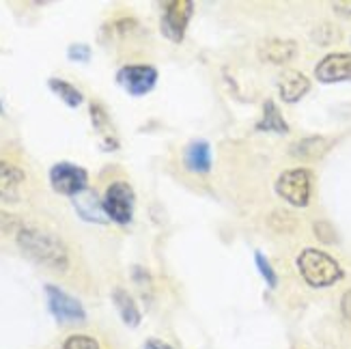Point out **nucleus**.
Returning <instances> with one entry per match:
<instances>
[{"mask_svg":"<svg viewBox=\"0 0 351 349\" xmlns=\"http://www.w3.org/2000/svg\"><path fill=\"white\" fill-rule=\"evenodd\" d=\"M15 239H18L20 250L37 265L48 267L52 272L69 269V250L58 235L43 231L39 226L22 224V229L15 233Z\"/></svg>","mask_w":351,"mask_h":349,"instance_id":"1","label":"nucleus"},{"mask_svg":"<svg viewBox=\"0 0 351 349\" xmlns=\"http://www.w3.org/2000/svg\"><path fill=\"white\" fill-rule=\"evenodd\" d=\"M300 276L313 289H326L343 280L345 272L339 261L319 248H304L295 259Z\"/></svg>","mask_w":351,"mask_h":349,"instance_id":"2","label":"nucleus"},{"mask_svg":"<svg viewBox=\"0 0 351 349\" xmlns=\"http://www.w3.org/2000/svg\"><path fill=\"white\" fill-rule=\"evenodd\" d=\"M101 207H104L106 218L110 222L130 224L134 218V207H136L134 188L128 184V181H112L104 192Z\"/></svg>","mask_w":351,"mask_h":349,"instance_id":"3","label":"nucleus"},{"mask_svg":"<svg viewBox=\"0 0 351 349\" xmlns=\"http://www.w3.org/2000/svg\"><path fill=\"white\" fill-rule=\"evenodd\" d=\"M274 190L293 207H306L311 203L313 194V173L308 169H291L280 173V177L274 184Z\"/></svg>","mask_w":351,"mask_h":349,"instance_id":"4","label":"nucleus"},{"mask_svg":"<svg viewBox=\"0 0 351 349\" xmlns=\"http://www.w3.org/2000/svg\"><path fill=\"white\" fill-rule=\"evenodd\" d=\"M192 15H194L192 0H169V3H164L162 20H160L162 35L173 43H181L183 37H186Z\"/></svg>","mask_w":351,"mask_h":349,"instance_id":"5","label":"nucleus"},{"mask_svg":"<svg viewBox=\"0 0 351 349\" xmlns=\"http://www.w3.org/2000/svg\"><path fill=\"white\" fill-rule=\"evenodd\" d=\"M45 300L48 309L58 324H84L86 311L78 298H73L56 285H45Z\"/></svg>","mask_w":351,"mask_h":349,"instance_id":"6","label":"nucleus"},{"mask_svg":"<svg viewBox=\"0 0 351 349\" xmlns=\"http://www.w3.org/2000/svg\"><path fill=\"white\" fill-rule=\"evenodd\" d=\"M50 186L56 194L75 199L88 190V173L73 162H56L50 169Z\"/></svg>","mask_w":351,"mask_h":349,"instance_id":"7","label":"nucleus"},{"mask_svg":"<svg viewBox=\"0 0 351 349\" xmlns=\"http://www.w3.org/2000/svg\"><path fill=\"white\" fill-rule=\"evenodd\" d=\"M117 82L132 97H143L156 88L158 69L154 65H123L117 71Z\"/></svg>","mask_w":351,"mask_h":349,"instance_id":"8","label":"nucleus"},{"mask_svg":"<svg viewBox=\"0 0 351 349\" xmlns=\"http://www.w3.org/2000/svg\"><path fill=\"white\" fill-rule=\"evenodd\" d=\"M315 78L324 84L351 80V54L349 52H332V54L324 56L315 67Z\"/></svg>","mask_w":351,"mask_h":349,"instance_id":"9","label":"nucleus"},{"mask_svg":"<svg viewBox=\"0 0 351 349\" xmlns=\"http://www.w3.org/2000/svg\"><path fill=\"white\" fill-rule=\"evenodd\" d=\"M183 166L194 173V175H207L211 173L213 166V154H211V145L207 141H192L183 149Z\"/></svg>","mask_w":351,"mask_h":349,"instance_id":"10","label":"nucleus"},{"mask_svg":"<svg viewBox=\"0 0 351 349\" xmlns=\"http://www.w3.org/2000/svg\"><path fill=\"white\" fill-rule=\"evenodd\" d=\"M298 54V43L291 39H267L258 48V58L271 65H287Z\"/></svg>","mask_w":351,"mask_h":349,"instance_id":"11","label":"nucleus"},{"mask_svg":"<svg viewBox=\"0 0 351 349\" xmlns=\"http://www.w3.org/2000/svg\"><path fill=\"white\" fill-rule=\"evenodd\" d=\"M26 181V175L15 164L0 160V201L15 203L20 199V190Z\"/></svg>","mask_w":351,"mask_h":349,"instance_id":"12","label":"nucleus"},{"mask_svg":"<svg viewBox=\"0 0 351 349\" xmlns=\"http://www.w3.org/2000/svg\"><path fill=\"white\" fill-rule=\"evenodd\" d=\"M308 91H311V80L302 71L289 69L287 73L280 75V80H278V93H280L282 101L295 104V101H300L304 95H306Z\"/></svg>","mask_w":351,"mask_h":349,"instance_id":"13","label":"nucleus"},{"mask_svg":"<svg viewBox=\"0 0 351 349\" xmlns=\"http://www.w3.org/2000/svg\"><path fill=\"white\" fill-rule=\"evenodd\" d=\"M112 304H114L117 313L121 315V320H123L125 326H130V328H138L141 326L143 313H141L138 304H136V300L132 298V293L128 289H123V287H114Z\"/></svg>","mask_w":351,"mask_h":349,"instance_id":"14","label":"nucleus"},{"mask_svg":"<svg viewBox=\"0 0 351 349\" xmlns=\"http://www.w3.org/2000/svg\"><path fill=\"white\" fill-rule=\"evenodd\" d=\"M332 147V141L324 139V136H308V139H302L291 147V156L304 162H313L324 158Z\"/></svg>","mask_w":351,"mask_h":349,"instance_id":"15","label":"nucleus"},{"mask_svg":"<svg viewBox=\"0 0 351 349\" xmlns=\"http://www.w3.org/2000/svg\"><path fill=\"white\" fill-rule=\"evenodd\" d=\"M73 207L80 214V218L86 220V222H97V224L110 222L108 218H106V214H104L101 201L97 199L93 192H88V190L75 196V199H73Z\"/></svg>","mask_w":351,"mask_h":349,"instance_id":"16","label":"nucleus"},{"mask_svg":"<svg viewBox=\"0 0 351 349\" xmlns=\"http://www.w3.org/2000/svg\"><path fill=\"white\" fill-rule=\"evenodd\" d=\"M90 121H93V128L101 134V143H104L106 151H114L119 147V143L114 139L110 117L104 110L101 104H90Z\"/></svg>","mask_w":351,"mask_h":349,"instance_id":"17","label":"nucleus"},{"mask_svg":"<svg viewBox=\"0 0 351 349\" xmlns=\"http://www.w3.org/2000/svg\"><path fill=\"white\" fill-rule=\"evenodd\" d=\"M256 130L258 132H274V134H287L289 132V125H287L282 112L278 110V106L271 99H267L263 104V115H261V121L256 123Z\"/></svg>","mask_w":351,"mask_h":349,"instance_id":"18","label":"nucleus"},{"mask_svg":"<svg viewBox=\"0 0 351 349\" xmlns=\"http://www.w3.org/2000/svg\"><path fill=\"white\" fill-rule=\"evenodd\" d=\"M48 88L52 91V93L60 99L65 101L69 108H78V106H82L84 101V95L80 88H75L71 82L63 80V78H50L48 80Z\"/></svg>","mask_w":351,"mask_h":349,"instance_id":"19","label":"nucleus"},{"mask_svg":"<svg viewBox=\"0 0 351 349\" xmlns=\"http://www.w3.org/2000/svg\"><path fill=\"white\" fill-rule=\"evenodd\" d=\"M254 265H256V269H258V274H261V276H263V280L267 282L269 289H276V287H278L276 269L271 267L269 259H267V256H265L261 250H256V252H254Z\"/></svg>","mask_w":351,"mask_h":349,"instance_id":"20","label":"nucleus"},{"mask_svg":"<svg viewBox=\"0 0 351 349\" xmlns=\"http://www.w3.org/2000/svg\"><path fill=\"white\" fill-rule=\"evenodd\" d=\"M269 226L274 231H278V233H291L295 226H298V222H295V216H291V214H287V211H274V214L269 216Z\"/></svg>","mask_w":351,"mask_h":349,"instance_id":"21","label":"nucleus"},{"mask_svg":"<svg viewBox=\"0 0 351 349\" xmlns=\"http://www.w3.org/2000/svg\"><path fill=\"white\" fill-rule=\"evenodd\" d=\"M63 349H101V345L88 335H71L63 341Z\"/></svg>","mask_w":351,"mask_h":349,"instance_id":"22","label":"nucleus"},{"mask_svg":"<svg viewBox=\"0 0 351 349\" xmlns=\"http://www.w3.org/2000/svg\"><path fill=\"white\" fill-rule=\"evenodd\" d=\"M313 231H315V237L322 241V244H337L339 241L337 231H334V226L328 220H317L313 224Z\"/></svg>","mask_w":351,"mask_h":349,"instance_id":"23","label":"nucleus"},{"mask_svg":"<svg viewBox=\"0 0 351 349\" xmlns=\"http://www.w3.org/2000/svg\"><path fill=\"white\" fill-rule=\"evenodd\" d=\"M313 39H315L319 45H330V43H334V41H339V39H341V33H339V28H337V26H332V24H322L319 28H315Z\"/></svg>","mask_w":351,"mask_h":349,"instance_id":"24","label":"nucleus"},{"mask_svg":"<svg viewBox=\"0 0 351 349\" xmlns=\"http://www.w3.org/2000/svg\"><path fill=\"white\" fill-rule=\"evenodd\" d=\"M93 52H90V45L86 43H71L67 48V58L73 60V63H88Z\"/></svg>","mask_w":351,"mask_h":349,"instance_id":"25","label":"nucleus"},{"mask_svg":"<svg viewBox=\"0 0 351 349\" xmlns=\"http://www.w3.org/2000/svg\"><path fill=\"white\" fill-rule=\"evenodd\" d=\"M20 229H22V222L18 218L0 211V233H18Z\"/></svg>","mask_w":351,"mask_h":349,"instance_id":"26","label":"nucleus"},{"mask_svg":"<svg viewBox=\"0 0 351 349\" xmlns=\"http://www.w3.org/2000/svg\"><path fill=\"white\" fill-rule=\"evenodd\" d=\"M341 313H343V317L347 322H351V289L345 291L343 298H341Z\"/></svg>","mask_w":351,"mask_h":349,"instance_id":"27","label":"nucleus"},{"mask_svg":"<svg viewBox=\"0 0 351 349\" xmlns=\"http://www.w3.org/2000/svg\"><path fill=\"white\" fill-rule=\"evenodd\" d=\"M332 9L343 15H351V0H339V3H332Z\"/></svg>","mask_w":351,"mask_h":349,"instance_id":"28","label":"nucleus"},{"mask_svg":"<svg viewBox=\"0 0 351 349\" xmlns=\"http://www.w3.org/2000/svg\"><path fill=\"white\" fill-rule=\"evenodd\" d=\"M143 349H175V347H171L169 343H164L160 339H149Z\"/></svg>","mask_w":351,"mask_h":349,"instance_id":"29","label":"nucleus"},{"mask_svg":"<svg viewBox=\"0 0 351 349\" xmlns=\"http://www.w3.org/2000/svg\"><path fill=\"white\" fill-rule=\"evenodd\" d=\"M5 112V108H3V104H0V115H3Z\"/></svg>","mask_w":351,"mask_h":349,"instance_id":"30","label":"nucleus"}]
</instances>
